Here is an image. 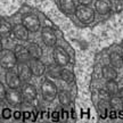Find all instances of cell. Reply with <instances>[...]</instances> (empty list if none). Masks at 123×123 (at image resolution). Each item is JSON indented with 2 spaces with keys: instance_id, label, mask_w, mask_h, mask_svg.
<instances>
[{
  "instance_id": "obj_1",
  "label": "cell",
  "mask_w": 123,
  "mask_h": 123,
  "mask_svg": "<svg viewBox=\"0 0 123 123\" xmlns=\"http://www.w3.org/2000/svg\"><path fill=\"white\" fill-rule=\"evenodd\" d=\"M74 14L76 18L83 24H90L95 19V10L89 5L80 4L75 9Z\"/></svg>"
},
{
  "instance_id": "obj_2",
  "label": "cell",
  "mask_w": 123,
  "mask_h": 123,
  "mask_svg": "<svg viewBox=\"0 0 123 123\" xmlns=\"http://www.w3.org/2000/svg\"><path fill=\"white\" fill-rule=\"evenodd\" d=\"M17 57L15 55V51L10 50V49H2L0 53V64L1 67L5 70H10L14 68L17 65Z\"/></svg>"
},
{
  "instance_id": "obj_3",
  "label": "cell",
  "mask_w": 123,
  "mask_h": 123,
  "mask_svg": "<svg viewBox=\"0 0 123 123\" xmlns=\"http://www.w3.org/2000/svg\"><path fill=\"white\" fill-rule=\"evenodd\" d=\"M41 93H42L44 100L53 101L58 96V90L56 84L51 82L50 80H44L41 84Z\"/></svg>"
},
{
  "instance_id": "obj_4",
  "label": "cell",
  "mask_w": 123,
  "mask_h": 123,
  "mask_svg": "<svg viewBox=\"0 0 123 123\" xmlns=\"http://www.w3.org/2000/svg\"><path fill=\"white\" fill-rule=\"evenodd\" d=\"M22 24H24V26L26 27L30 32H32V33L38 32L40 30V27H41L40 19L34 14H26V15H24L22 17Z\"/></svg>"
},
{
  "instance_id": "obj_5",
  "label": "cell",
  "mask_w": 123,
  "mask_h": 123,
  "mask_svg": "<svg viewBox=\"0 0 123 123\" xmlns=\"http://www.w3.org/2000/svg\"><path fill=\"white\" fill-rule=\"evenodd\" d=\"M53 56L55 62L62 66H65L70 63V55L62 46H55L54 47Z\"/></svg>"
},
{
  "instance_id": "obj_6",
  "label": "cell",
  "mask_w": 123,
  "mask_h": 123,
  "mask_svg": "<svg viewBox=\"0 0 123 123\" xmlns=\"http://www.w3.org/2000/svg\"><path fill=\"white\" fill-rule=\"evenodd\" d=\"M41 40L46 46L48 47H55L57 42V37L55 31L49 26H44L41 30Z\"/></svg>"
},
{
  "instance_id": "obj_7",
  "label": "cell",
  "mask_w": 123,
  "mask_h": 123,
  "mask_svg": "<svg viewBox=\"0 0 123 123\" xmlns=\"http://www.w3.org/2000/svg\"><path fill=\"white\" fill-rule=\"evenodd\" d=\"M6 83L10 89H17L21 87V83H22V80L18 75V72H15L13 68L10 70H7V73H6Z\"/></svg>"
},
{
  "instance_id": "obj_8",
  "label": "cell",
  "mask_w": 123,
  "mask_h": 123,
  "mask_svg": "<svg viewBox=\"0 0 123 123\" xmlns=\"http://www.w3.org/2000/svg\"><path fill=\"white\" fill-rule=\"evenodd\" d=\"M21 92H22L23 99H24L25 101H27V103H31V101L35 100L37 95H38L35 87L31 83H25L24 86H22Z\"/></svg>"
},
{
  "instance_id": "obj_9",
  "label": "cell",
  "mask_w": 123,
  "mask_h": 123,
  "mask_svg": "<svg viewBox=\"0 0 123 123\" xmlns=\"http://www.w3.org/2000/svg\"><path fill=\"white\" fill-rule=\"evenodd\" d=\"M30 67L35 76H41L47 72V66L42 61H40V58H32L30 61Z\"/></svg>"
},
{
  "instance_id": "obj_10",
  "label": "cell",
  "mask_w": 123,
  "mask_h": 123,
  "mask_svg": "<svg viewBox=\"0 0 123 123\" xmlns=\"http://www.w3.org/2000/svg\"><path fill=\"white\" fill-rule=\"evenodd\" d=\"M14 51H15V55L17 57L18 63H30V61L32 59L27 47H24L22 44H17L15 47Z\"/></svg>"
},
{
  "instance_id": "obj_11",
  "label": "cell",
  "mask_w": 123,
  "mask_h": 123,
  "mask_svg": "<svg viewBox=\"0 0 123 123\" xmlns=\"http://www.w3.org/2000/svg\"><path fill=\"white\" fill-rule=\"evenodd\" d=\"M6 100L9 105L12 106H19L22 104V101L24 100L22 96V92L17 91L16 89H10L9 91H7V96H6Z\"/></svg>"
},
{
  "instance_id": "obj_12",
  "label": "cell",
  "mask_w": 123,
  "mask_h": 123,
  "mask_svg": "<svg viewBox=\"0 0 123 123\" xmlns=\"http://www.w3.org/2000/svg\"><path fill=\"white\" fill-rule=\"evenodd\" d=\"M17 72H18V75L19 78L22 80V82H29L32 78V70L30 67V64L27 65L26 63H19L18 64V68H17Z\"/></svg>"
},
{
  "instance_id": "obj_13",
  "label": "cell",
  "mask_w": 123,
  "mask_h": 123,
  "mask_svg": "<svg viewBox=\"0 0 123 123\" xmlns=\"http://www.w3.org/2000/svg\"><path fill=\"white\" fill-rule=\"evenodd\" d=\"M29 32L30 31L24 26V24H17L13 26V35L21 41H26L29 39Z\"/></svg>"
},
{
  "instance_id": "obj_14",
  "label": "cell",
  "mask_w": 123,
  "mask_h": 123,
  "mask_svg": "<svg viewBox=\"0 0 123 123\" xmlns=\"http://www.w3.org/2000/svg\"><path fill=\"white\" fill-rule=\"evenodd\" d=\"M95 9L99 15H106L111 12L112 4L110 0H97L95 4Z\"/></svg>"
},
{
  "instance_id": "obj_15",
  "label": "cell",
  "mask_w": 123,
  "mask_h": 123,
  "mask_svg": "<svg viewBox=\"0 0 123 123\" xmlns=\"http://www.w3.org/2000/svg\"><path fill=\"white\" fill-rule=\"evenodd\" d=\"M101 75H103V78H104L106 81L116 80L117 72H116V68H115L114 66L105 65V66H103V68H101Z\"/></svg>"
},
{
  "instance_id": "obj_16",
  "label": "cell",
  "mask_w": 123,
  "mask_h": 123,
  "mask_svg": "<svg viewBox=\"0 0 123 123\" xmlns=\"http://www.w3.org/2000/svg\"><path fill=\"white\" fill-rule=\"evenodd\" d=\"M62 65L57 64L56 62L54 63V64H50L49 66H47V74H48L49 78H51V79H59L61 78V74H62Z\"/></svg>"
},
{
  "instance_id": "obj_17",
  "label": "cell",
  "mask_w": 123,
  "mask_h": 123,
  "mask_svg": "<svg viewBox=\"0 0 123 123\" xmlns=\"http://www.w3.org/2000/svg\"><path fill=\"white\" fill-rule=\"evenodd\" d=\"M59 6H61L62 10L65 14H74L76 6H75L74 0H59Z\"/></svg>"
},
{
  "instance_id": "obj_18",
  "label": "cell",
  "mask_w": 123,
  "mask_h": 123,
  "mask_svg": "<svg viewBox=\"0 0 123 123\" xmlns=\"http://www.w3.org/2000/svg\"><path fill=\"white\" fill-rule=\"evenodd\" d=\"M27 49L30 51V55L32 58H41L42 57V54H43V50L41 48V46H39L35 42H31L27 46Z\"/></svg>"
},
{
  "instance_id": "obj_19",
  "label": "cell",
  "mask_w": 123,
  "mask_h": 123,
  "mask_svg": "<svg viewBox=\"0 0 123 123\" xmlns=\"http://www.w3.org/2000/svg\"><path fill=\"white\" fill-rule=\"evenodd\" d=\"M110 63L112 66H114L115 68H121L123 66V57L122 55H120V54L115 53H111L110 55Z\"/></svg>"
},
{
  "instance_id": "obj_20",
  "label": "cell",
  "mask_w": 123,
  "mask_h": 123,
  "mask_svg": "<svg viewBox=\"0 0 123 123\" xmlns=\"http://www.w3.org/2000/svg\"><path fill=\"white\" fill-rule=\"evenodd\" d=\"M0 33H1V37H2V38L8 37L10 33H13V26H12L5 18H1V19H0Z\"/></svg>"
},
{
  "instance_id": "obj_21",
  "label": "cell",
  "mask_w": 123,
  "mask_h": 123,
  "mask_svg": "<svg viewBox=\"0 0 123 123\" xmlns=\"http://www.w3.org/2000/svg\"><path fill=\"white\" fill-rule=\"evenodd\" d=\"M110 106L114 111H122L123 110V99L119 95H114V96L111 97Z\"/></svg>"
},
{
  "instance_id": "obj_22",
  "label": "cell",
  "mask_w": 123,
  "mask_h": 123,
  "mask_svg": "<svg viewBox=\"0 0 123 123\" xmlns=\"http://www.w3.org/2000/svg\"><path fill=\"white\" fill-rule=\"evenodd\" d=\"M58 101H59V104L62 106H68L71 104V96L70 93L65 90H61V91H58Z\"/></svg>"
},
{
  "instance_id": "obj_23",
  "label": "cell",
  "mask_w": 123,
  "mask_h": 123,
  "mask_svg": "<svg viewBox=\"0 0 123 123\" xmlns=\"http://www.w3.org/2000/svg\"><path fill=\"white\" fill-rule=\"evenodd\" d=\"M61 79L64 81V82H66V83H73L74 82V73L72 72L71 70H67V68H63V71H62V74H61Z\"/></svg>"
},
{
  "instance_id": "obj_24",
  "label": "cell",
  "mask_w": 123,
  "mask_h": 123,
  "mask_svg": "<svg viewBox=\"0 0 123 123\" xmlns=\"http://www.w3.org/2000/svg\"><path fill=\"white\" fill-rule=\"evenodd\" d=\"M106 89H107V91L110 92L112 96H114V95H117L119 93V84L117 82L115 81V80H110V81H107V83H106Z\"/></svg>"
},
{
  "instance_id": "obj_25",
  "label": "cell",
  "mask_w": 123,
  "mask_h": 123,
  "mask_svg": "<svg viewBox=\"0 0 123 123\" xmlns=\"http://www.w3.org/2000/svg\"><path fill=\"white\" fill-rule=\"evenodd\" d=\"M98 113L103 119H105L107 116V105H106V103L104 100H100L98 103Z\"/></svg>"
},
{
  "instance_id": "obj_26",
  "label": "cell",
  "mask_w": 123,
  "mask_h": 123,
  "mask_svg": "<svg viewBox=\"0 0 123 123\" xmlns=\"http://www.w3.org/2000/svg\"><path fill=\"white\" fill-rule=\"evenodd\" d=\"M111 97H112V95L107 91V89H106V90L105 89H100V90H99V98H100V100L110 101Z\"/></svg>"
},
{
  "instance_id": "obj_27",
  "label": "cell",
  "mask_w": 123,
  "mask_h": 123,
  "mask_svg": "<svg viewBox=\"0 0 123 123\" xmlns=\"http://www.w3.org/2000/svg\"><path fill=\"white\" fill-rule=\"evenodd\" d=\"M1 116H2V119L5 120H8L10 116H12V112L9 108H2L1 111Z\"/></svg>"
},
{
  "instance_id": "obj_28",
  "label": "cell",
  "mask_w": 123,
  "mask_h": 123,
  "mask_svg": "<svg viewBox=\"0 0 123 123\" xmlns=\"http://www.w3.org/2000/svg\"><path fill=\"white\" fill-rule=\"evenodd\" d=\"M31 120V121H35V115L32 112H24L23 113V120Z\"/></svg>"
},
{
  "instance_id": "obj_29",
  "label": "cell",
  "mask_w": 123,
  "mask_h": 123,
  "mask_svg": "<svg viewBox=\"0 0 123 123\" xmlns=\"http://www.w3.org/2000/svg\"><path fill=\"white\" fill-rule=\"evenodd\" d=\"M6 96H7V91H6V88H5L4 83H0V99H1V100L6 99Z\"/></svg>"
},
{
  "instance_id": "obj_30",
  "label": "cell",
  "mask_w": 123,
  "mask_h": 123,
  "mask_svg": "<svg viewBox=\"0 0 123 123\" xmlns=\"http://www.w3.org/2000/svg\"><path fill=\"white\" fill-rule=\"evenodd\" d=\"M51 119H53V121H55V122H57L58 120L61 119V114H59L58 112H54L53 114H51Z\"/></svg>"
},
{
  "instance_id": "obj_31",
  "label": "cell",
  "mask_w": 123,
  "mask_h": 123,
  "mask_svg": "<svg viewBox=\"0 0 123 123\" xmlns=\"http://www.w3.org/2000/svg\"><path fill=\"white\" fill-rule=\"evenodd\" d=\"M80 4H83V5H90L91 4L92 0H78Z\"/></svg>"
},
{
  "instance_id": "obj_32",
  "label": "cell",
  "mask_w": 123,
  "mask_h": 123,
  "mask_svg": "<svg viewBox=\"0 0 123 123\" xmlns=\"http://www.w3.org/2000/svg\"><path fill=\"white\" fill-rule=\"evenodd\" d=\"M22 113H21V112H15V113H14V117H15V119L16 120H18V119H21V116H22Z\"/></svg>"
},
{
  "instance_id": "obj_33",
  "label": "cell",
  "mask_w": 123,
  "mask_h": 123,
  "mask_svg": "<svg viewBox=\"0 0 123 123\" xmlns=\"http://www.w3.org/2000/svg\"><path fill=\"white\" fill-rule=\"evenodd\" d=\"M117 95H119V96H120V97H121V98H122V99H123V88H121V89H120V90H119V93H117Z\"/></svg>"
},
{
  "instance_id": "obj_34",
  "label": "cell",
  "mask_w": 123,
  "mask_h": 123,
  "mask_svg": "<svg viewBox=\"0 0 123 123\" xmlns=\"http://www.w3.org/2000/svg\"><path fill=\"white\" fill-rule=\"evenodd\" d=\"M67 116H68L67 112H66V111H63V119H67Z\"/></svg>"
},
{
  "instance_id": "obj_35",
  "label": "cell",
  "mask_w": 123,
  "mask_h": 123,
  "mask_svg": "<svg viewBox=\"0 0 123 123\" xmlns=\"http://www.w3.org/2000/svg\"><path fill=\"white\" fill-rule=\"evenodd\" d=\"M121 55H122V57H123V48H122V54H121Z\"/></svg>"
},
{
  "instance_id": "obj_36",
  "label": "cell",
  "mask_w": 123,
  "mask_h": 123,
  "mask_svg": "<svg viewBox=\"0 0 123 123\" xmlns=\"http://www.w3.org/2000/svg\"><path fill=\"white\" fill-rule=\"evenodd\" d=\"M116 1H120V0H116Z\"/></svg>"
}]
</instances>
